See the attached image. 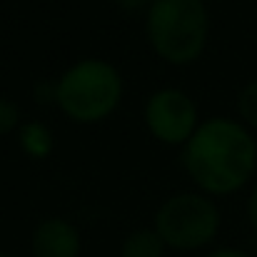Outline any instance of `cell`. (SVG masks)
<instances>
[{"label": "cell", "instance_id": "7a4b0ae2", "mask_svg": "<svg viewBox=\"0 0 257 257\" xmlns=\"http://www.w3.org/2000/svg\"><path fill=\"white\" fill-rule=\"evenodd\" d=\"M125 100V78L105 58H80L55 78V107L75 125L110 120Z\"/></svg>", "mask_w": 257, "mask_h": 257}, {"label": "cell", "instance_id": "5b68a950", "mask_svg": "<svg viewBox=\"0 0 257 257\" xmlns=\"http://www.w3.org/2000/svg\"><path fill=\"white\" fill-rule=\"evenodd\" d=\"M143 122L153 140L165 148H182L202 122L195 97L180 87H160L143 105Z\"/></svg>", "mask_w": 257, "mask_h": 257}, {"label": "cell", "instance_id": "8fae6325", "mask_svg": "<svg viewBox=\"0 0 257 257\" xmlns=\"http://www.w3.org/2000/svg\"><path fill=\"white\" fill-rule=\"evenodd\" d=\"M33 100L43 107L55 105V80H38L33 85Z\"/></svg>", "mask_w": 257, "mask_h": 257}, {"label": "cell", "instance_id": "52a82bcc", "mask_svg": "<svg viewBox=\"0 0 257 257\" xmlns=\"http://www.w3.org/2000/svg\"><path fill=\"white\" fill-rule=\"evenodd\" d=\"M18 148L30 160H45L55 150V135L43 120H23L15 133Z\"/></svg>", "mask_w": 257, "mask_h": 257}, {"label": "cell", "instance_id": "30bf717a", "mask_svg": "<svg viewBox=\"0 0 257 257\" xmlns=\"http://www.w3.org/2000/svg\"><path fill=\"white\" fill-rule=\"evenodd\" d=\"M23 122V115H20V107L13 97H5L0 95V138H8V135H15L18 127Z\"/></svg>", "mask_w": 257, "mask_h": 257}, {"label": "cell", "instance_id": "7c38bea8", "mask_svg": "<svg viewBox=\"0 0 257 257\" xmlns=\"http://www.w3.org/2000/svg\"><path fill=\"white\" fill-rule=\"evenodd\" d=\"M245 215H247V222L252 227L257 237V180L250 185V192H247V202H245Z\"/></svg>", "mask_w": 257, "mask_h": 257}, {"label": "cell", "instance_id": "9c48e42d", "mask_svg": "<svg viewBox=\"0 0 257 257\" xmlns=\"http://www.w3.org/2000/svg\"><path fill=\"white\" fill-rule=\"evenodd\" d=\"M235 110H237V120L257 135V78L247 80L245 85L240 87Z\"/></svg>", "mask_w": 257, "mask_h": 257}, {"label": "cell", "instance_id": "3957f363", "mask_svg": "<svg viewBox=\"0 0 257 257\" xmlns=\"http://www.w3.org/2000/svg\"><path fill=\"white\" fill-rule=\"evenodd\" d=\"M210 8L205 0H153L145 10V40L172 68L195 65L210 43Z\"/></svg>", "mask_w": 257, "mask_h": 257}, {"label": "cell", "instance_id": "ba28073f", "mask_svg": "<svg viewBox=\"0 0 257 257\" xmlns=\"http://www.w3.org/2000/svg\"><path fill=\"white\" fill-rule=\"evenodd\" d=\"M168 247L155 227H138L127 232L120 242V257H165Z\"/></svg>", "mask_w": 257, "mask_h": 257}, {"label": "cell", "instance_id": "5bb4252c", "mask_svg": "<svg viewBox=\"0 0 257 257\" xmlns=\"http://www.w3.org/2000/svg\"><path fill=\"white\" fill-rule=\"evenodd\" d=\"M202 257H252V255L240 250V247H215V250L205 252Z\"/></svg>", "mask_w": 257, "mask_h": 257}, {"label": "cell", "instance_id": "9a60e30c", "mask_svg": "<svg viewBox=\"0 0 257 257\" xmlns=\"http://www.w3.org/2000/svg\"><path fill=\"white\" fill-rule=\"evenodd\" d=\"M0 257H10V255H8V252H3V250H0Z\"/></svg>", "mask_w": 257, "mask_h": 257}, {"label": "cell", "instance_id": "6da1fadb", "mask_svg": "<svg viewBox=\"0 0 257 257\" xmlns=\"http://www.w3.org/2000/svg\"><path fill=\"white\" fill-rule=\"evenodd\" d=\"M180 163L195 190L215 200L237 195L255 182L257 135L237 117H202L180 148Z\"/></svg>", "mask_w": 257, "mask_h": 257}, {"label": "cell", "instance_id": "4fadbf2b", "mask_svg": "<svg viewBox=\"0 0 257 257\" xmlns=\"http://www.w3.org/2000/svg\"><path fill=\"white\" fill-rule=\"evenodd\" d=\"M112 3H115V8H120L122 13H143V15H145V10L150 8L153 0H112Z\"/></svg>", "mask_w": 257, "mask_h": 257}, {"label": "cell", "instance_id": "8992f818", "mask_svg": "<svg viewBox=\"0 0 257 257\" xmlns=\"http://www.w3.org/2000/svg\"><path fill=\"white\" fill-rule=\"evenodd\" d=\"M30 252L33 257H80L83 255V237L80 230L60 215L43 217L30 235Z\"/></svg>", "mask_w": 257, "mask_h": 257}, {"label": "cell", "instance_id": "277c9868", "mask_svg": "<svg viewBox=\"0 0 257 257\" xmlns=\"http://www.w3.org/2000/svg\"><path fill=\"white\" fill-rule=\"evenodd\" d=\"M153 227L163 237L168 250H207L222 230V210L215 197L200 190L175 192L158 205L153 215Z\"/></svg>", "mask_w": 257, "mask_h": 257}]
</instances>
